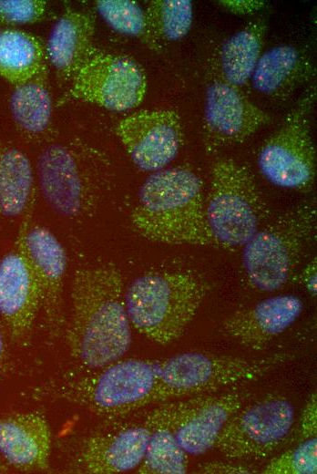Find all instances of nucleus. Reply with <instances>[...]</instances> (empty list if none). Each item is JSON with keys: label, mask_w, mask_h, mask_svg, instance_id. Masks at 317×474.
Here are the masks:
<instances>
[{"label": "nucleus", "mask_w": 317, "mask_h": 474, "mask_svg": "<svg viewBox=\"0 0 317 474\" xmlns=\"http://www.w3.org/2000/svg\"><path fill=\"white\" fill-rule=\"evenodd\" d=\"M300 281L305 290L312 296L317 293V263L316 258L312 260L302 271Z\"/></svg>", "instance_id": "72a5a7b5"}, {"label": "nucleus", "mask_w": 317, "mask_h": 474, "mask_svg": "<svg viewBox=\"0 0 317 474\" xmlns=\"http://www.w3.org/2000/svg\"><path fill=\"white\" fill-rule=\"evenodd\" d=\"M218 3L224 9L237 15L254 13L265 5L261 0H220Z\"/></svg>", "instance_id": "2f4dec72"}, {"label": "nucleus", "mask_w": 317, "mask_h": 474, "mask_svg": "<svg viewBox=\"0 0 317 474\" xmlns=\"http://www.w3.org/2000/svg\"><path fill=\"white\" fill-rule=\"evenodd\" d=\"M159 360L119 359L65 380L60 397L102 417H119L147 405L165 402Z\"/></svg>", "instance_id": "39448f33"}, {"label": "nucleus", "mask_w": 317, "mask_h": 474, "mask_svg": "<svg viewBox=\"0 0 317 474\" xmlns=\"http://www.w3.org/2000/svg\"><path fill=\"white\" fill-rule=\"evenodd\" d=\"M294 407L281 396H268L241 407L229 420L214 446L227 459H261L289 435Z\"/></svg>", "instance_id": "9b49d317"}, {"label": "nucleus", "mask_w": 317, "mask_h": 474, "mask_svg": "<svg viewBox=\"0 0 317 474\" xmlns=\"http://www.w3.org/2000/svg\"><path fill=\"white\" fill-rule=\"evenodd\" d=\"M7 368V353L5 338L0 328V379L5 375Z\"/></svg>", "instance_id": "f704fd0d"}, {"label": "nucleus", "mask_w": 317, "mask_h": 474, "mask_svg": "<svg viewBox=\"0 0 317 474\" xmlns=\"http://www.w3.org/2000/svg\"><path fill=\"white\" fill-rule=\"evenodd\" d=\"M299 439L316 437L317 433V398L316 393H312L308 398L300 417Z\"/></svg>", "instance_id": "7c9ffc66"}, {"label": "nucleus", "mask_w": 317, "mask_h": 474, "mask_svg": "<svg viewBox=\"0 0 317 474\" xmlns=\"http://www.w3.org/2000/svg\"><path fill=\"white\" fill-rule=\"evenodd\" d=\"M45 72L15 86L10 97V111L19 130L37 137L48 129L52 116V100L45 80Z\"/></svg>", "instance_id": "a878e982"}, {"label": "nucleus", "mask_w": 317, "mask_h": 474, "mask_svg": "<svg viewBox=\"0 0 317 474\" xmlns=\"http://www.w3.org/2000/svg\"><path fill=\"white\" fill-rule=\"evenodd\" d=\"M150 432V424L145 419L140 424L89 437L78 454L79 469L88 474H117L137 469Z\"/></svg>", "instance_id": "a211bd4d"}, {"label": "nucleus", "mask_w": 317, "mask_h": 474, "mask_svg": "<svg viewBox=\"0 0 317 474\" xmlns=\"http://www.w3.org/2000/svg\"><path fill=\"white\" fill-rule=\"evenodd\" d=\"M46 12L43 0H0V26L36 23Z\"/></svg>", "instance_id": "c756f323"}, {"label": "nucleus", "mask_w": 317, "mask_h": 474, "mask_svg": "<svg viewBox=\"0 0 317 474\" xmlns=\"http://www.w3.org/2000/svg\"><path fill=\"white\" fill-rule=\"evenodd\" d=\"M248 397L247 391H230L185 400L175 425L182 449L198 456L214 448L226 424Z\"/></svg>", "instance_id": "2eb2a0df"}, {"label": "nucleus", "mask_w": 317, "mask_h": 474, "mask_svg": "<svg viewBox=\"0 0 317 474\" xmlns=\"http://www.w3.org/2000/svg\"><path fill=\"white\" fill-rule=\"evenodd\" d=\"M94 16L73 9L66 10L54 26L46 55L64 78H72L94 47Z\"/></svg>", "instance_id": "412c9836"}, {"label": "nucleus", "mask_w": 317, "mask_h": 474, "mask_svg": "<svg viewBox=\"0 0 317 474\" xmlns=\"http://www.w3.org/2000/svg\"><path fill=\"white\" fill-rule=\"evenodd\" d=\"M317 472V438L301 441L272 459L263 469L265 474H315Z\"/></svg>", "instance_id": "c85d7f7f"}, {"label": "nucleus", "mask_w": 317, "mask_h": 474, "mask_svg": "<svg viewBox=\"0 0 317 474\" xmlns=\"http://www.w3.org/2000/svg\"><path fill=\"white\" fill-rule=\"evenodd\" d=\"M207 285L189 271L144 273L125 290L131 327L150 341L166 345L178 340L196 315Z\"/></svg>", "instance_id": "20e7f679"}, {"label": "nucleus", "mask_w": 317, "mask_h": 474, "mask_svg": "<svg viewBox=\"0 0 317 474\" xmlns=\"http://www.w3.org/2000/svg\"><path fill=\"white\" fill-rule=\"evenodd\" d=\"M205 217L214 245L227 250L243 247L261 229L267 207L245 166L230 158L213 163Z\"/></svg>", "instance_id": "423d86ee"}, {"label": "nucleus", "mask_w": 317, "mask_h": 474, "mask_svg": "<svg viewBox=\"0 0 317 474\" xmlns=\"http://www.w3.org/2000/svg\"><path fill=\"white\" fill-rule=\"evenodd\" d=\"M34 206L24 213L12 248L0 260V317L17 342L28 337L42 305L39 280L26 245Z\"/></svg>", "instance_id": "f8f14e48"}, {"label": "nucleus", "mask_w": 317, "mask_h": 474, "mask_svg": "<svg viewBox=\"0 0 317 474\" xmlns=\"http://www.w3.org/2000/svg\"><path fill=\"white\" fill-rule=\"evenodd\" d=\"M202 473H220V474H247L252 472L250 468L219 461L206 462L199 466Z\"/></svg>", "instance_id": "473e14b6"}, {"label": "nucleus", "mask_w": 317, "mask_h": 474, "mask_svg": "<svg viewBox=\"0 0 317 474\" xmlns=\"http://www.w3.org/2000/svg\"><path fill=\"white\" fill-rule=\"evenodd\" d=\"M290 357L283 353L261 358H240L187 352L159 360L165 402L254 379Z\"/></svg>", "instance_id": "6e6552de"}, {"label": "nucleus", "mask_w": 317, "mask_h": 474, "mask_svg": "<svg viewBox=\"0 0 317 474\" xmlns=\"http://www.w3.org/2000/svg\"><path fill=\"white\" fill-rule=\"evenodd\" d=\"M8 469L7 464L0 458V473L6 472Z\"/></svg>", "instance_id": "c9c22d12"}, {"label": "nucleus", "mask_w": 317, "mask_h": 474, "mask_svg": "<svg viewBox=\"0 0 317 474\" xmlns=\"http://www.w3.org/2000/svg\"><path fill=\"white\" fill-rule=\"evenodd\" d=\"M184 401L166 403L153 409L146 419L151 432L142 461L140 474H183L188 470V454L175 434V425Z\"/></svg>", "instance_id": "aec40b11"}, {"label": "nucleus", "mask_w": 317, "mask_h": 474, "mask_svg": "<svg viewBox=\"0 0 317 474\" xmlns=\"http://www.w3.org/2000/svg\"><path fill=\"white\" fill-rule=\"evenodd\" d=\"M311 70L310 62L301 51L282 45L261 55L251 79L259 93L285 98L308 79Z\"/></svg>", "instance_id": "4be33fe9"}, {"label": "nucleus", "mask_w": 317, "mask_h": 474, "mask_svg": "<svg viewBox=\"0 0 317 474\" xmlns=\"http://www.w3.org/2000/svg\"><path fill=\"white\" fill-rule=\"evenodd\" d=\"M66 341L71 356L95 370L121 359L131 345L122 274L112 263L75 271Z\"/></svg>", "instance_id": "f257e3e1"}, {"label": "nucleus", "mask_w": 317, "mask_h": 474, "mask_svg": "<svg viewBox=\"0 0 317 474\" xmlns=\"http://www.w3.org/2000/svg\"><path fill=\"white\" fill-rule=\"evenodd\" d=\"M269 115L251 101L240 88L221 77L208 86L203 129L210 149L244 141L270 121Z\"/></svg>", "instance_id": "4468645a"}, {"label": "nucleus", "mask_w": 317, "mask_h": 474, "mask_svg": "<svg viewBox=\"0 0 317 474\" xmlns=\"http://www.w3.org/2000/svg\"><path fill=\"white\" fill-rule=\"evenodd\" d=\"M314 98V92L302 97L260 149V171L276 186L307 192L314 185L316 152L310 125Z\"/></svg>", "instance_id": "1a4fd4ad"}, {"label": "nucleus", "mask_w": 317, "mask_h": 474, "mask_svg": "<svg viewBox=\"0 0 317 474\" xmlns=\"http://www.w3.org/2000/svg\"><path fill=\"white\" fill-rule=\"evenodd\" d=\"M26 245L41 287L46 329L50 336H57L66 322L63 310L66 251L55 234L40 225H30Z\"/></svg>", "instance_id": "dca6fc26"}, {"label": "nucleus", "mask_w": 317, "mask_h": 474, "mask_svg": "<svg viewBox=\"0 0 317 474\" xmlns=\"http://www.w3.org/2000/svg\"><path fill=\"white\" fill-rule=\"evenodd\" d=\"M147 78L132 59L93 47L71 78L69 97L114 111L137 108Z\"/></svg>", "instance_id": "9d476101"}, {"label": "nucleus", "mask_w": 317, "mask_h": 474, "mask_svg": "<svg viewBox=\"0 0 317 474\" xmlns=\"http://www.w3.org/2000/svg\"><path fill=\"white\" fill-rule=\"evenodd\" d=\"M316 227L312 204L297 206L261 228L243 246L242 264L249 283L275 292L291 278Z\"/></svg>", "instance_id": "0eeeda50"}, {"label": "nucleus", "mask_w": 317, "mask_h": 474, "mask_svg": "<svg viewBox=\"0 0 317 474\" xmlns=\"http://www.w3.org/2000/svg\"><path fill=\"white\" fill-rule=\"evenodd\" d=\"M302 309L303 303L296 295L271 296L228 316L222 324L223 331L239 344L261 350L287 330Z\"/></svg>", "instance_id": "f3484780"}, {"label": "nucleus", "mask_w": 317, "mask_h": 474, "mask_svg": "<svg viewBox=\"0 0 317 474\" xmlns=\"http://www.w3.org/2000/svg\"><path fill=\"white\" fill-rule=\"evenodd\" d=\"M108 162L95 146L79 139L53 142L40 152L36 175L47 204L68 219L92 215L108 186Z\"/></svg>", "instance_id": "7ed1b4c3"}, {"label": "nucleus", "mask_w": 317, "mask_h": 474, "mask_svg": "<svg viewBox=\"0 0 317 474\" xmlns=\"http://www.w3.org/2000/svg\"><path fill=\"white\" fill-rule=\"evenodd\" d=\"M46 49L34 35L19 29L0 31V77L17 86L45 72Z\"/></svg>", "instance_id": "b1692460"}, {"label": "nucleus", "mask_w": 317, "mask_h": 474, "mask_svg": "<svg viewBox=\"0 0 317 474\" xmlns=\"http://www.w3.org/2000/svg\"><path fill=\"white\" fill-rule=\"evenodd\" d=\"M153 46L183 38L190 30L193 6L189 0H152L145 11Z\"/></svg>", "instance_id": "bb28decb"}, {"label": "nucleus", "mask_w": 317, "mask_h": 474, "mask_svg": "<svg viewBox=\"0 0 317 474\" xmlns=\"http://www.w3.org/2000/svg\"><path fill=\"white\" fill-rule=\"evenodd\" d=\"M96 8L102 18L114 30L138 37L148 45L150 40L145 11L138 4L129 0H97Z\"/></svg>", "instance_id": "cd10ccee"}, {"label": "nucleus", "mask_w": 317, "mask_h": 474, "mask_svg": "<svg viewBox=\"0 0 317 474\" xmlns=\"http://www.w3.org/2000/svg\"><path fill=\"white\" fill-rule=\"evenodd\" d=\"M32 163L18 148L0 142V221L15 218L35 205Z\"/></svg>", "instance_id": "5701e85b"}, {"label": "nucleus", "mask_w": 317, "mask_h": 474, "mask_svg": "<svg viewBox=\"0 0 317 474\" xmlns=\"http://www.w3.org/2000/svg\"><path fill=\"white\" fill-rule=\"evenodd\" d=\"M116 133L133 163L149 172L165 169L184 138L180 118L171 109L137 111L118 122Z\"/></svg>", "instance_id": "ddd939ff"}, {"label": "nucleus", "mask_w": 317, "mask_h": 474, "mask_svg": "<svg viewBox=\"0 0 317 474\" xmlns=\"http://www.w3.org/2000/svg\"><path fill=\"white\" fill-rule=\"evenodd\" d=\"M142 237L166 244L214 245L205 217L201 179L184 167L152 172L131 211Z\"/></svg>", "instance_id": "f03ea898"}, {"label": "nucleus", "mask_w": 317, "mask_h": 474, "mask_svg": "<svg viewBox=\"0 0 317 474\" xmlns=\"http://www.w3.org/2000/svg\"><path fill=\"white\" fill-rule=\"evenodd\" d=\"M266 26L253 21L234 33L222 45L220 52V77L240 88L251 79L261 57Z\"/></svg>", "instance_id": "393cba45"}, {"label": "nucleus", "mask_w": 317, "mask_h": 474, "mask_svg": "<svg viewBox=\"0 0 317 474\" xmlns=\"http://www.w3.org/2000/svg\"><path fill=\"white\" fill-rule=\"evenodd\" d=\"M52 434L38 412L0 417V458L15 469L44 470L49 465Z\"/></svg>", "instance_id": "6ab92c4d"}]
</instances>
